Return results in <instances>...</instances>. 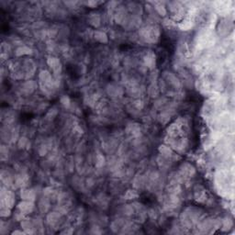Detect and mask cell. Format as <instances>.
I'll return each mask as SVG.
<instances>
[{
  "label": "cell",
  "mask_w": 235,
  "mask_h": 235,
  "mask_svg": "<svg viewBox=\"0 0 235 235\" xmlns=\"http://www.w3.org/2000/svg\"><path fill=\"white\" fill-rule=\"evenodd\" d=\"M143 32V37L147 40V41H154L155 39L157 38L158 36V29L154 28V27H149V28H146L144 29V30L142 31Z\"/></svg>",
  "instance_id": "2"
},
{
  "label": "cell",
  "mask_w": 235,
  "mask_h": 235,
  "mask_svg": "<svg viewBox=\"0 0 235 235\" xmlns=\"http://www.w3.org/2000/svg\"><path fill=\"white\" fill-rule=\"evenodd\" d=\"M60 219V216H59L58 213L56 212H52L51 213L49 216H48V222L51 224H54L56 223L58 221V220Z\"/></svg>",
  "instance_id": "12"
},
{
  "label": "cell",
  "mask_w": 235,
  "mask_h": 235,
  "mask_svg": "<svg viewBox=\"0 0 235 235\" xmlns=\"http://www.w3.org/2000/svg\"><path fill=\"white\" fill-rule=\"evenodd\" d=\"M19 211H20L22 214H29L30 212H32L33 209H34V204L32 201H28V200H24L22 202H20L19 204Z\"/></svg>",
  "instance_id": "1"
},
{
  "label": "cell",
  "mask_w": 235,
  "mask_h": 235,
  "mask_svg": "<svg viewBox=\"0 0 235 235\" xmlns=\"http://www.w3.org/2000/svg\"><path fill=\"white\" fill-rule=\"evenodd\" d=\"M159 150H160L161 153H162L165 157H170V156H172V155H173V152H172V150H171L168 146L162 145V146H160Z\"/></svg>",
  "instance_id": "10"
},
{
  "label": "cell",
  "mask_w": 235,
  "mask_h": 235,
  "mask_svg": "<svg viewBox=\"0 0 235 235\" xmlns=\"http://www.w3.org/2000/svg\"><path fill=\"white\" fill-rule=\"evenodd\" d=\"M21 199L23 200H28V201H32L35 199V192L32 189H23L21 190Z\"/></svg>",
  "instance_id": "4"
},
{
  "label": "cell",
  "mask_w": 235,
  "mask_h": 235,
  "mask_svg": "<svg viewBox=\"0 0 235 235\" xmlns=\"http://www.w3.org/2000/svg\"><path fill=\"white\" fill-rule=\"evenodd\" d=\"M181 172H182V175L184 176H192L194 174H195V169L193 166H191L190 165H188V164H185V165H182L181 167Z\"/></svg>",
  "instance_id": "5"
},
{
  "label": "cell",
  "mask_w": 235,
  "mask_h": 235,
  "mask_svg": "<svg viewBox=\"0 0 235 235\" xmlns=\"http://www.w3.org/2000/svg\"><path fill=\"white\" fill-rule=\"evenodd\" d=\"M40 79L41 82H43L44 84H50L51 80H52V76L51 74L48 71H42L40 74Z\"/></svg>",
  "instance_id": "8"
},
{
  "label": "cell",
  "mask_w": 235,
  "mask_h": 235,
  "mask_svg": "<svg viewBox=\"0 0 235 235\" xmlns=\"http://www.w3.org/2000/svg\"><path fill=\"white\" fill-rule=\"evenodd\" d=\"M61 102H62L63 105H64L65 107H68L70 105V99H69V97L66 96H63V97L61 98Z\"/></svg>",
  "instance_id": "14"
},
{
  "label": "cell",
  "mask_w": 235,
  "mask_h": 235,
  "mask_svg": "<svg viewBox=\"0 0 235 235\" xmlns=\"http://www.w3.org/2000/svg\"><path fill=\"white\" fill-rule=\"evenodd\" d=\"M17 233H24L23 232H19V231H17V232H13V234H17Z\"/></svg>",
  "instance_id": "15"
},
{
  "label": "cell",
  "mask_w": 235,
  "mask_h": 235,
  "mask_svg": "<svg viewBox=\"0 0 235 235\" xmlns=\"http://www.w3.org/2000/svg\"><path fill=\"white\" fill-rule=\"evenodd\" d=\"M89 21L93 26L97 27L100 24V17L98 16V14H91L89 18Z\"/></svg>",
  "instance_id": "11"
},
{
  "label": "cell",
  "mask_w": 235,
  "mask_h": 235,
  "mask_svg": "<svg viewBox=\"0 0 235 235\" xmlns=\"http://www.w3.org/2000/svg\"><path fill=\"white\" fill-rule=\"evenodd\" d=\"M31 52V50L30 48L26 47V46H22L17 49L16 51V54L18 56H21V55H25V54H30Z\"/></svg>",
  "instance_id": "9"
},
{
  "label": "cell",
  "mask_w": 235,
  "mask_h": 235,
  "mask_svg": "<svg viewBox=\"0 0 235 235\" xmlns=\"http://www.w3.org/2000/svg\"><path fill=\"white\" fill-rule=\"evenodd\" d=\"M155 9H156V11L159 13V15H161V16H165V14H166V9H165V8L161 4V3H156Z\"/></svg>",
  "instance_id": "13"
},
{
  "label": "cell",
  "mask_w": 235,
  "mask_h": 235,
  "mask_svg": "<svg viewBox=\"0 0 235 235\" xmlns=\"http://www.w3.org/2000/svg\"><path fill=\"white\" fill-rule=\"evenodd\" d=\"M95 39L99 41V42H102V43H106L107 42V35L105 32L103 31H99V30H96L95 32Z\"/></svg>",
  "instance_id": "7"
},
{
  "label": "cell",
  "mask_w": 235,
  "mask_h": 235,
  "mask_svg": "<svg viewBox=\"0 0 235 235\" xmlns=\"http://www.w3.org/2000/svg\"><path fill=\"white\" fill-rule=\"evenodd\" d=\"M47 63L48 65L52 69L53 72L55 73H58L59 71L61 70L62 68V64H61V62L58 58L56 57H50V58L47 60Z\"/></svg>",
  "instance_id": "3"
},
{
  "label": "cell",
  "mask_w": 235,
  "mask_h": 235,
  "mask_svg": "<svg viewBox=\"0 0 235 235\" xmlns=\"http://www.w3.org/2000/svg\"><path fill=\"white\" fill-rule=\"evenodd\" d=\"M145 63L149 68H153L155 66V55L152 52H148L145 56Z\"/></svg>",
  "instance_id": "6"
}]
</instances>
